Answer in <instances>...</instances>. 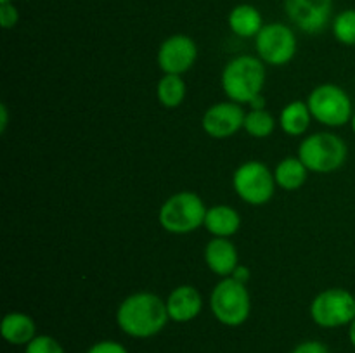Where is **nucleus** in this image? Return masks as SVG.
Instances as JSON below:
<instances>
[{
  "label": "nucleus",
  "instance_id": "obj_1",
  "mask_svg": "<svg viewBox=\"0 0 355 353\" xmlns=\"http://www.w3.org/2000/svg\"><path fill=\"white\" fill-rule=\"evenodd\" d=\"M168 320L166 301L148 291L127 296L116 310L118 327L130 338H153L165 329Z\"/></svg>",
  "mask_w": 355,
  "mask_h": 353
},
{
  "label": "nucleus",
  "instance_id": "obj_2",
  "mask_svg": "<svg viewBox=\"0 0 355 353\" xmlns=\"http://www.w3.org/2000/svg\"><path fill=\"white\" fill-rule=\"evenodd\" d=\"M220 85L229 100L236 104H250L262 96L266 85V66L255 55H238L225 64Z\"/></svg>",
  "mask_w": 355,
  "mask_h": 353
},
{
  "label": "nucleus",
  "instance_id": "obj_3",
  "mask_svg": "<svg viewBox=\"0 0 355 353\" xmlns=\"http://www.w3.org/2000/svg\"><path fill=\"white\" fill-rule=\"evenodd\" d=\"M208 208L203 199L191 190H182L170 196L162 204L158 213L159 225L170 234H191L205 225Z\"/></svg>",
  "mask_w": 355,
  "mask_h": 353
},
{
  "label": "nucleus",
  "instance_id": "obj_4",
  "mask_svg": "<svg viewBox=\"0 0 355 353\" xmlns=\"http://www.w3.org/2000/svg\"><path fill=\"white\" fill-rule=\"evenodd\" d=\"M349 156V149L342 137L329 132H319L305 137L298 147V158L309 172L331 173L342 168Z\"/></svg>",
  "mask_w": 355,
  "mask_h": 353
},
{
  "label": "nucleus",
  "instance_id": "obj_5",
  "mask_svg": "<svg viewBox=\"0 0 355 353\" xmlns=\"http://www.w3.org/2000/svg\"><path fill=\"white\" fill-rule=\"evenodd\" d=\"M210 308L220 324L229 327L245 324L252 311V300L246 284L238 282L232 277H224L211 291Z\"/></svg>",
  "mask_w": 355,
  "mask_h": 353
},
{
  "label": "nucleus",
  "instance_id": "obj_6",
  "mask_svg": "<svg viewBox=\"0 0 355 353\" xmlns=\"http://www.w3.org/2000/svg\"><path fill=\"white\" fill-rule=\"evenodd\" d=\"M307 106L314 120L326 127H343L354 116L352 100L349 93L338 85L322 83L309 93Z\"/></svg>",
  "mask_w": 355,
  "mask_h": 353
},
{
  "label": "nucleus",
  "instance_id": "obj_7",
  "mask_svg": "<svg viewBox=\"0 0 355 353\" xmlns=\"http://www.w3.org/2000/svg\"><path fill=\"white\" fill-rule=\"evenodd\" d=\"M274 173L262 161H245L232 175V187L239 199L252 206H262L272 199L276 192Z\"/></svg>",
  "mask_w": 355,
  "mask_h": 353
},
{
  "label": "nucleus",
  "instance_id": "obj_8",
  "mask_svg": "<svg viewBox=\"0 0 355 353\" xmlns=\"http://www.w3.org/2000/svg\"><path fill=\"white\" fill-rule=\"evenodd\" d=\"M311 317L326 329L349 325L355 318V294L342 287L324 289L312 300Z\"/></svg>",
  "mask_w": 355,
  "mask_h": 353
},
{
  "label": "nucleus",
  "instance_id": "obj_9",
  "mask_svg": "<svg viewBox=\"0 0 355 353\" xmlns=\"http://www.w3.org/2000/svg\"><path fill=\"white\" fill-rule=\"evenodd\" d=\"M255 48L263 64L284 66L297 54V37L283 23L263 24L255 37Z\"/></svg>",
  "mask_w": 355,
  "mask_h": 353
},
{
  "label": "nucleus",
  "instance_id": "obj_10",
  "mask_svg": "<svg viewBox=\"0 0 355 353\" xmlns=\"http://www.w3.org/2000/svg\"><path fill=\"white\" fill-rule=\"evenodd\" d=\"M284 10L298 30L315 35L331 23L333 0H284Z\"/></svg>",
  "mask_w": 355,
  "mask_h": 353
},
{
  "label": "nucleus",
  "instance_id": "obj_11",
  "mask_svg": "<svg viewBox=\"0 0 355 353\" xmlns=\"http://www.w3.org/2000/svg\"><path fill=\"white\" fill-rule=\"evenodd\" d=\"M198 57V47L187 35L177 33L165 38L158 48V66L163 75H180L189 71Z\"/></svg>",
  "mask_w": 355,
  "mask_h": 353
},
{
  "label": "nucleus",
  "instance_id": "obj_12",
  "mask_svg": "<svg viewBox=\"0 0 355 353\" xmlns=\"http://www.w3.org/2000/svg\"><path fill=\"white\" fill-rule=\"evenodd\" d=\"M246 113L243 111L241 104L232 100L227 102H217L205 111L201 118V127L205 134L211 138H229L239 132L245 125Z\"/></svg>",
  "mask_w": 355,
  "mask_h": 353
},
{
  "label": "nucleus",
  "instance_id": "obj_13",
  "mask_svg": "<svg viewBox=\"0 0 355 353\" xmlns=\"http://www.w3.org/2000/svg\"><path fill=\"white\" fill-rule=\"evenodd\" d=\"M203 298L200 291L189 284L177 286L166 298V310L170 320L173 322H191L201 314Z\"/></svg>",
  "mask_w": 355,
  "mask_h": 353
},
{
  "label": "nucleus",
  "instance_id": "obj_14",
  "mask_svg": "<svg viewBox=\"0 0 355 353\" xmlns=\"http://www.w3.org/2000/svg\"><path fill=\"white\" fill-rule=\"evenodd\" d=\"M205 262L215 275L231 277L239 265L238 249L227 237H214L205 248Z\"/></svg>",
  "mask_w": 355,
  "mask_h": 353
},
{
  "label": "nucleus",
  "instance_id": "obj_15",
  "mask_svg": "<svg viewBox=\"0 0 355 353\" xmlns=\"http://www.w3.org/2000/svg\"><path fill=\"white\" fill-rule=\"evenodd\" d=\"M35 332H37V325L33 318L23 311H10L2 318V324H0V334L9 345L26 346L37 336Z\"/></svg>",
  "mask_w": 355,
  "mask_h": 353
},
{
  "label": "nucleus",
  "instance_id": "obj_16",
  "mask_svg": "<svg viewBox=\"0 0 355 353\" xmlns=\"http://www.w3.org/2000/svg\"><path fill=\"white\" fill-rule=\"evenodd\" d=\"M205 227L214 237H231L241 227V217L227 204H215L208 208L205 217Z\"/></svg>",
  "mask_w": 355,
  "mask_h": 353
},
{
  "label": "nucleus",
  "instance_id": "obj_17",
  "mask_svg": "<svg viewBox=\"0 0 355 353\" xmlns=\"http://www.w3.org/2000/svg\"><path fill=\"white\" fill-rule=\"evenodd\" d=\"M229 28L234 35L241 38H253L260 33L263 28L262 14L257 7L250 3H239L229 12L227 17Z\"/></svg>",
  "mask_w": 355,
  "mask_h": 353
},
{
  "label": "nucleus",
  "instance_id": "obj_18",
  "mask_svg": "<svg viewBox=\"0 0 355 353\" xmlns=\"http://www.w3.org/2000/svg\"><path fill=\"white\" fill-rule=\"evenodd\" d=\"M311 120L312 114L307 102H304V100H291L281 111L279 127L286 135L298 137V135H304L309 130Z\"/></svg>",
  "mask_w": 355,
  "mask_h": 353
},
{
  "label": "nucleus",
  "instance_id": "obj_19",
  "mask_svg": "<svg viewBox=\"0 0 355 353\" xmlns=\"http://www.w3.org/2000/svg\"><path fill=\"white\" fill-rule=\"evenodd\" d=\"M309 170L298 158H284L277 163L274 170V179H276L277 187L284 190H297L307 182Z\"/></svg>",
  "mask_w": 355,
  "mask_h": 353
},
{
  "label": "nucleus",
  "instance_id": "obj_20",
  "mask_svg": "<svg viewBox=\"0 0 355 353\" xmlns=\"http://www.w3.org/2000/svg\"><path fill=\"white\" fill-rule=\"evenodd\" d=\"M186 83L180 75H163L158 82V87H156V96H158L159 104L166 109L179 107L186 99Z\"/></svg>",
  "mask_w": 355,
  "mask_h": 353
},
{
  "label": "nucleus",
  "instance_id": "obj_21",
  "mask_svg": "<svg viewBox=\"0 0 355 353\" xmlns=\"http://www.w3.org/2000/svg\"><path fill=\"white\" fill-rule=\"evenodd\" d=\"M243 128L255 138H267L276 130V120L267 109H250L245 116Z\"/></svg>",
  "mask_w": 355,
  "mask_h": 353
},
{
  "label": "nucleus",
  "instance_id": "obj_22",
  "mask_svg": "<svg viewBox=\"0 0 355 353\" xmlns=\"http://www.w3.org/2000/svg\"><path fill=\"white\" fill-rule=\"evenodd\" d=\"M333 35L343 45H355V9L342 10L333 19Z\"/></svg>",
  "mask_w": 355,
  "mask_h": 353
},
{
  "label": "nucleus",
  "instance_id": "obj_23",
  "mask_svg": "<svg viewBox=\"0 0 355 353\" xmlns=\"http://www.w3.org/2000/svg\"><path fill=\"white\" fill-rule=\"evenodd\" d=\"M24 353H64V348L55 338L49 334L35 336L24 348Z\"/></svg>",
  "mask_w": 355,
  "mask_h": 353
},
{
  "label": "nucleus",
  "instance_id": "obj_24",
  "mask_svg": "<svg viewBox=\"0 0 355 353\" xmlns=\"http://www.w3.org/2000/svg\"><path fill=\"white\" fill-rule=\"evenodd\" d=\"M19 21V12H17L16 6L12 2L0 3V24L3 30H10Z\"/></svg>",
  "mask_w": 355,
  "mask_h": 353
},
{
  "label": "nucleus",
  "instance_id": "obj_25",
  "mask_svg": "<svg viewBox=\"0 0 355 353\" xmlns=\"http://www.w3.org/2000/svg\"><path fill=\"white\" fill-rule=\"evenodd\" d=\"M87 353H128L121 343L111 341V339H104V341L96 343L89 348Z\"/></svg>",
  "mask_w": 355,
  "mask_h": 353
},
{
  "label": "nucleus",
  "instance_id": "obj_26",
  "mask_svg": "<svg viewBox=\"0 0 355 353\" xmlns=\"http://www.w3.org/2000/svg\"><path fill=\"white\" fill-rule=\"evenodd\" d=\"M291 353H329V350L324 343L311 339V341H304L298 346H295V350Z\"/></svg>",
  "mask_w": 355,
  "mask_h": 353
},
{
  "label": "nucleus",
  "instance_id": "obj_27",
  "mask_svg": "<svg viewBox=\"0 0 355 353\" xmlns=\"http://www.w3.org/2000/svg\"><path fill=\"white\" fill-rule=\"evenodd\" d=\"M231 277H232V279L238 280V282L246 284V282H248V280H250V277H252V272H250L248 266L238 265V266H236V269H234V272L231 273Z\"/></svg>",
  "mask_w": 355,
  "mask_h": 353
},
{
  "label": "nucleus",
  "instance_id": "obj_28",
  "mask_svg": "<svg viewBox=\"0 0 355 353\" xmlns=\"http://www.w3.org/2000/svg\"><path fill=\"white\" fill-rule=\"evenodd\" d=\"M7 123H9V114H7V106L2 104L0 106V132H6Z\"/></svg>",
  "mask_w": 355,
  "mask_h": 353
},
{
  "label": "nucleus",
  "instance_id": "obj_29",
  "mask_svg": "<svg viewBox=\"0 0 355 353\" xmlns=\"http://www.w3.org/2000/svg\"><path fill=\"white\" fill-rule=\"evenodd\" d=\"M248 106L252 107V109H266V97L263 96L255 97V99H253Z\"/></svg>",
  "mask_w": 355,
  "mask_h": 353
},
{
  "label": "nucleus",
  "instance_id": "obj_30",
  "mask_svg": "<svg viewBox=\"0 0 355 353\" xmlns=\"http://www.w3.org/2000/svg\"><path fill=\"white\" fill-rule=\"evenodd\" d=\"M349 339L352 343V346L355 348V318L349 324Z\"/></svg>",
  "mask_w": 355,
  "mask_h": 353
},
{
  "label": "nucleus",
  "instance_id": "obj_31",
  "mask_svg": "<svg viewBox=\"0 0 355 353\" xmlns=\"http://www.w3.org/2000/svg\"><path fill=\"white\" fill-rule=\"evenodd\" d=\"M350 125H352V130H354V134H355V113H354L352 120H350Z\"/></svg>",
  "mask_w": 355,
  "mask_h": 353
},
{
  "label": "nucleus",
  "instance_id": "obj_32",
  "mask_svg": "<svg viewBox=\"0 0 355 353\" xmlns=\"http://www.w3.org/2000/svg\"><path fill=\"white\" fill-rule=\"evenodd\" d=\"M9 2H14V0H0V3H9Z\"/></svg>",
  "mask_w": 355,
  "mask_h": 353
}]
</instances>
